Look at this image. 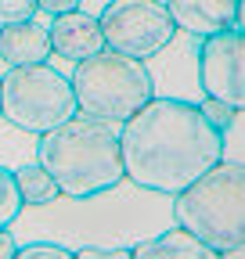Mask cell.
Masks as SVG:
<instances>
[{"instance_id":"cell-8","label":"cell","mask_w":245,"mask_h":259,"mask_svg":"<svg viewBox=\"0 0 245 259\" xmlns=\"http://www.w3.org/2000/svg\"><path fill=\"white\" fill-rule=\"evenodd\" d=\"M198 87L231 108H245V36L220 29L198 40Z\"/></svg>"},{"instance_id":"cell-10","label":"cell","mask_w":245,"mask_h":259,"mask_svg":"<svg viewBox=\"0 0 245 259\" xmlns=\"http://www.w3.org/2000/svg\"><path fill=\"white\" fill-rule=\"evenodd\" d=\"M173 25L191 36H209V32L227 29L234 8L241 0H162Z\"/></svg>"},{"instance_id":"cell-7","label":"cell","mask_w":245,"mask_h":259,"mask_svg":"<svg viewBox=\"0 0 245 259\" xmlns=\"http://www.w3.org/2000/svg\"><path fill=\"white\" fill-rule=\"evenodd\" d=\"M98 22L105 47L137 61H148L155 51H162L177 32L162 0H108L98 11Z\"/></svg>"},{"instance_id":"cell-2","label":"cell","mask_w":245,"mask_h":259,"mask_svg":"<svg viewBox=\"0 0 245 259\" xmlns=\"http://www.w3.org/2000/svg\"><path fill=\"white\" fill-rule=\"evenodd\" d=\"M119 155L127 180L177 194L217 166L224 148L220 130L202 119L195 101L155 94L127 122H119Z\"/></svg>"},{"instance_id":"cell-16","label":"cell","mask_w":245,"mask_h":259,"mask_svg":"<svg viewBox=\"0 0 245 259\" xmlns=\"http://www.w3.org/2000/svg\"><path fill=\"white\" fill-rule=\"evenodd\" d=\"M18 209H22V198H18L15 177H11V169L0 166V227H11V220L18 216Z\"/></svg>"},{"instance_id":"cell-20","label":"cell","mask_w":245,"mask_h":259,"mask_svg":"<svg viewBox=\"0 0 245 259\" xmlns=\"http://www.w3.org/2000/svg\"><path fill=\"white\" fill-rule=\"evenodd\" d=\"M0 259H15V238L8 227H0Z\"/></svg>"},{"instance_id":"cell-3","label":"cell","mask_w":245,"mask_h":259,"mask_svg":"<svg viewBox=\"0 0 245 259\" xmlns=\"http://www.w3.org/2000/svg\"><path fill=\"white\" fill-rule=\"evenodd\" d=\"M36 162L54 177L58 191L72 198L105 191L127 177L119 155V126L83 112L36 137Z\"/></svg>"},{"instance_id":"cell-15","label":"cell","mask_w":245,"mask_h":259,"mask_svg":"<svg viewBox=\"0 0 245 259\" xmlns=\"http://www.w3.org/2000/svg\"><path fill=\"white\" fill-rule=\"evenodd\" d=\"M15 259H72V248L58 245L51 238H29L15 245Z\"/></svg>"},{"instance_id":"cell-13","label":"cell","mask_w":245,"mask_h":259,"mask_svg":"<svg viewBox=\"0 0 245 259\" xmlns=\"http://www.w3.org/2000/svg\"><path fill=\"white\" fill-rule=\"evenodd\" d=\"M11 177H15V187H18L22 205H44V202H51V198H58V194H61L58 184H54V177L40 166L36 158H29V162H22V166H15Z\"/></svg>"},{"instance_id":"cell-18","label":"cell","mask_w":245,"mask_h":259,"mask_svg":"<svg viewBox=\"0 0 245 259\" xmlns=\"http://www.w3.org/2000/svg\"><path fill=\"white\" fill-rule=\"evenodd\" d=\"M36 15V0H0V25Z\"/></svg>"},{"instance_id":"cell-9","label":"cell","mask_w":245,"mask_h":259,"mask_svg":"<svg viewBox=\"0 0 245 259\" xmlns=\"http://www.w3.org/2000/svg\"><path fill=\"white\" fill-rule=\"evenodd\" d=\"M47 36H51V54H58L61 61H72V65L83 61V58H90V54H98L105 47L98 15H90L83 8L65 11V15H54Z\"/></svg>"},{"instance_id":"cell-5","label":"cell","mask_w":245,"mask_h":259,"mask_svg":"<svg viewBox=\"0 0 245 259\" xmlns=\"http://www.w3.org/2000/svg\"><path fill=\"white\" fill-rule=\"evenodd\" d=\"M69 83L76 97V112L115 126L127 122L148 97H155L148 79V61L127 58L112 47H101L98 54L76 61Z\"/></svg>"},{"instance_id":"cell-14","label":"cell","mask_w":245,"mask_h":259,"mask_svg":"<svg viewBox=\"0 0 245 259\" xmlns=\"http://www.w3.org/2000/svg\"><path fill=\"white\" fill-rule=\"evenodd\" d=\"M29 158H36V137L0 115V166L15 169V166H22Z\"/></svg>"},{"instance_id":"cell-4","label":"cell","mask_w":245,"mask_h":259,"mask_svg":"<svg viewBox=\"0 0 245 259\" xmlns=\"http://www.w3.org/2000/svg\"><path fill=\"white\" fill-rule=\"evenodd\" d=\"M173 223L217 255H241L245 245V169L220 158L173 194Z\"/></svg>"},{"instance_id":"cell-12","label":"cell","mask_w":245,"mask_h":259,"mask_svg":"<svg viewBox=\"0 0 245 259\" xmlns=\"http://www.w3.org/2000/svg\"><path fill=\"white\" fill-rule=\"evenodd\" d=\"M130 259H220V255L209 245H202L195 234H188L184 227L170 223L166 231L130 245Z\"/></svg>"},{"instance_id":"cell-11","label":"cell","mask_w":245,"mask_h":259,"mask_svg":"<svg viewBox=\"0 0 245 259\" xmlns=\"http://www.w3.org/2000/svg\"><path fill=\"white\" fill-rule=\"evenodd\" d=\"M0 61L4 65H36L51 61V36L33 18L0 25Z\"/></svg>"},{"instance_id":"cell-1","label":"cell","mask_w":245,"mask_h":259,"mask_svg":"<svg viewBox=\"0 0 245 259\" xmlns=\"http://www.w3.org/2000/svg\"><path fill=\"white\" fill-rule=\"evenodd\" d=\"M173 223V194L141 187L123 177L119 184L94 194H58L44 205H22L11 220V238H51L65 248L101 245V248H130Z\"/></svg>"},{"instance_id":"cell-6","label":"cell","mask_w":245,"mask_h":259,"mask_svg":"<svg viewBox=\"0 0 245 259\" xmlns=\"http://www.w3.org/2000/svg\"><path fill=\"white\" fill-rule=\"evenodd\" d=\"M0 115L33 137L47 134L51 126L76 115L69 76L58 72L51 61L8 65V72L0 76Z\"/></svg>"},{"instance_id":"cell-19","label":"cell","mask_w":245,"mask_h":259,"mask_svg":"<svg viewBox=\"0 0 245 259\" xmlns=\"http://www.w3.org/2000/svg\"><path fill=\"white\" fill-rule=\"evenodd\" d=\"M76 8H79V0H36V11H44V15H65Z\"/></svg>"},{"instance_id":"cell-17","label":"cell","mask_w":245,"mask_h":259,"mask_svg":"<svg viewBox=\"0 0 245 259\" xmlns=\"http://www.w3.org/2000/svg\"><path fill=\"white\" fill-rule=\"evenodd\" d=\"M195 105H198L202 119H206L213 130H227V122L234 119V112H241V108H231V105H224V101H220V97H209V94H202Z\"/></svg>"}]
</instances>
